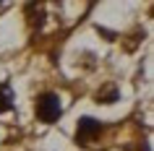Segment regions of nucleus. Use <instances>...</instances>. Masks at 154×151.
Listing matches in <instances>:
<instances>
[{"label": "nucleus", "instance_id": "obj_4", "mask_svg": "<svg viewBox=\"0 0 154 151\" xmlns=\"http://www.w3.org/2000/svg\"><path fill=\"white\" fill-rule=\"evenodd\" d=\"M97 102H102V104L118 102V89H115V86H107L105 91H99V94H97Z\"/></svg>", "mask_w": 154, "mask_h": 151}, {"label": "nucleus", "instance_id": "obj_2", "mask_svg": "<svg viewBox=\"0 0 154 151\" xmlns=\"http://www.w3.org/2000/svg\"><path fill=\"white\" fill-rule=\"evenodd\" d=\"M99 133H102V122L94 120V117H81V120H79V125H76V141H79V143L94 141Z\"/></svg>", "mask_w": 154, "mask_h": 151}, {"label": "nucleus", "instance_id": "obj_3", "mask_svg": "<svg viewBox=\"0 0 154 151\" xmlns=\"http://www.w3.org/2000/svg\"><path fill=\"white\" fill-rule=\"evenodd\" d=\"M13 110V89L11 83H0V115Z\"/></svg>", "mask_w": 154, "mask_h": 151}, {"label": "nucleus", "instance_id": "obj_1", "mask_svg": "<svg viewBox=\"0 0 154 151\" xmlns=\"http://www.w3.org/2000/svg\"><path fill=\"white\" fill-rule=\"evenodd\" d=\"M63 115V104H60V96L57 94H42L37 99V117L42 122H55L57 117Z\"/></svg>", "mask_w": 154, "mask_h": 151}]
</instances>
